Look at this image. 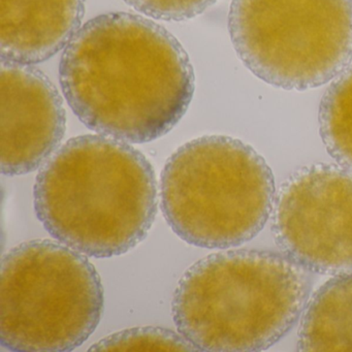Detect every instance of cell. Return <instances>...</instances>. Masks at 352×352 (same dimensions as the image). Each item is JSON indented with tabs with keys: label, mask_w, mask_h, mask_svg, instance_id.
<instances>
[{
	"label": "cell",
	"mask_w": 352,
	"mask_h": 352,
	"mask_svg": "<svg viewBox=\"0 0 352 352\" xmlns=\"http://www.w3.org/2000/svg\"><path fill=\"white\" fill-rule=\"evenodd\" d=\"M274 239L309 272L352 274V172L331 164L294 170L276 193Z\"/></svg>",
	"instance_id": "52a82bcc"
},
{
	"label": "cell",
	"mask_w": 352,
	"mask_h": 352,
	"mask_svg": "<svg viewBox=\"0 0 352 352\" xmlns=\"http://www.w3.org/2000/svg\"><path fill=\"white\" fill-rule=\"evenodd\" d=\"M100 275L85 254L48 240L8 251L0 273V343L11 351H72L104 313Z\"/></svg>",
	"instance_id": "5b68a950"
},
{
	"label": "cell",
	"mask_w": 352,
	"mask_h": 352,
	"mask_svg": "<svg viewBox=\"0 0 352 352\" xmlns=\"http://www.w3.org/2000/svg\"><path fill=\"white\" fill-rule=\"evenodd\" d=\"M275 178L245 142L204 135L166 160L160 207L173 232L199 248L228 249L252 240L273 213Z\"/></svg>",
	"instance_id": "277c9868"
},
{
	"label": "cell",
	"mask_w": 352,
	"mask_h": 352,
	"mask_svg": "<svg viewBox=\"0 0 352 352\" xmlns=\"http://www.w3.org/2000/svg\"><path fill=\"white\" fill-rule=\"evenodd\" d=\"M319 133L327 153L352 172V65L336 78L321 98Z\"/></svg>",
	"instance_id": "8fae6325"
},
{
	"label": "cell",
	"mask_w": 352,
	"mask_h": 352,
	"mask_svg": "<svg viewBox=\"0 0 352 352\" xmlns=\"http://www.w3.org/2000/svg\"><path fill=\"white\" fill-rule=\"evenodd\" d=\"M135 11L151 19L183 22L205 13L218 0H123Z\"/></svg>",
	"instance_id": "4fadbf2b"
},
{
	"label": "cell",
	"mask_w": 352,
	"mask_h": 352,
	"mask_svg": "<svg viewBox=\"0 0 352 352\" xmlns=\"http://www.w3.org/2000/svg\"><path fill=\"white\" fill-rule=\"evenodd\" d=\"M311 287L308 270L282 252L221 251L185 272L173 320L199 351H263L296 324Z\"/></svg>",
	"instance_id": "3957f363"
},
{
	"label": "cell",
	"mask_w": 352,
	"mask_h": 352,
	"mask_svg": "<svg viewBox=\"0 0 352 352\" xmlns=\"http://www.w3.org/2000/svg\"><path fill=\"white\" fill-rule=\"evenodd\" d=\"M34 205L55 240L88 257L119 256L137 247L153 226L155 172L131 144L102 135H80L43 166Z\"/></svg>",
	"instance_id": "7a4b0ae2"
},
{
	"label": "cell",
	"mask_w": 352,
	"mask_h": 352,
	"mask_svg": "<svg viewBox=\"0 0 352 352\" xmlns=\"http://www.w3.org/2000/svg\"><path fill=\"white\" fill-rule=\"evenodd\" d=\"M228 32L255 77L280 89H314L351 65L352 0H232Z\"/></svg>",
	"instance_id": "8992f818"
},
{
	"label": "cell",
	"mask_w": 352,
	"mask_h": 352,
	"mask_svg": "<svg viewBox=\"0 0 352 352\" xmlns=\"http://www.w3.org/2000/svg\"><path fill=\"white\" fill-rule=\"evenodd\" d=\"M298 351H352V274L333 276L309 298Z\"/></svg>",
	"instance_id": "30bf717a"
},
{
	"label": "cell",
	"mask_w": 352,
	"mask_h": 352,
	"mask_svg": "<svg viewBox=\"0 0 352 352\" xmlns=\"http://www.w3.org/2000/svg\"><path fill=\"white\" fill-rule=\"evenodd\" d=\"M59 81L88 129L129 144L170 133L195 90L180 42L153 20L123 12L96 16L80 28L61 57Z\"/></svg>",
	"instance_id": "6da1fadb"
},
{
	"label": "cell",
	"mask_w": 352,
	"mask_h": 352,
	"mask_svg": "<svg viewBox=\"0 0 352 352\" xmlns=\"http://www.w3.org/2000/svg\"><path fill=\"white\" fill-rule=\"evenodd\" d=\"M89 351H199L180 333L157 327H133L112 333Z\"/></svg>",
	"instance_id": "7c38bea8"
},
{
	"label": "cell",
	"mask_w": 352,
	"mask_h": 352,
	"mask_svg": "<svg viewBox=\"0 0 352 352\" xmlns=\"http://www.w3.org/2000/svg\"><path fill=\"white\" fill-rule=\"evenodd\" d=\"M0 98L1 174H30L46 164L65 137L63 98L34 65L1 60Z\"/></svg>",
	"instance_id": "ba28073f"
},
{
	"label": "cell",
	"mask_w": 352,
	"mask_h": 352,
	"mask_svg": "<svg viewBox=\"0 0 352 352\" xmlns=\"http://www.w3.org/2000/svg\"><path fill=\"white\" fill-rule=\"evenodd\" d=\"M85 0H1V60L34 65L67 48L82 28Z\"/></svg>",
	"instance_id": "9c48e42d"
}]
</instances>
